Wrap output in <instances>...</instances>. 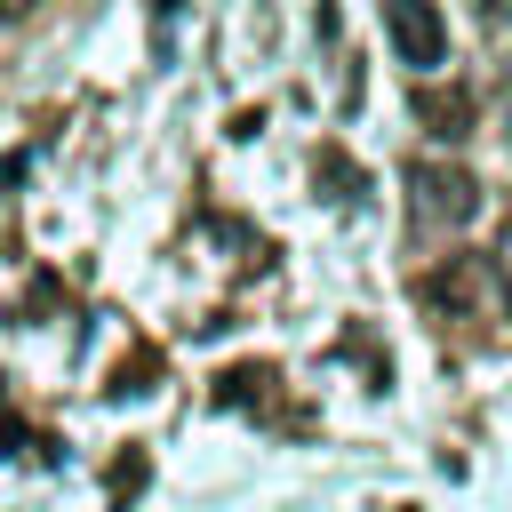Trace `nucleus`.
Wrapping results in <instances>:
<instances>
[{"label":"nucleus","instance_id":"f257e3e1","mask_svg":"<svg viewBox=\"0 0 512 512\" xmlns=\"http://www.w3.org/2000/svg\"><path fill=\"white\" fill-rule=\"evenodd\" d=\"M408 224H424V232H456V224H472V208H480V184H472V168H456V160H408Z\"/></svg>","mask_w":512,"mask_h":512},{"label":"nucleus","instance_id":"f03ea898","mask_svg":"<svg viewBox=\"0 0 512 512\" xmlns=\"http://www.w3.org/2000/svg\"><path fill=\"white\" fill-rule=\"evenodd\" d=\"M488 280H496V272H488L480 256H448V264L416 272V304H424V312H440V320H480Z\"/></svg>","mask_w":512,"mask_h":512},{"label":"nucleus","instance_id":"7ed1b4c3","mask_svg":"<svg viewBox=\"0 0 512 512\" xmlns=\"http://www.w3.org/2000/svg\"><path fill=\"white\" fill-rule=\"evenodd\" d=\"M384 32H392V48H400V64L416 80H432L448 64V24H440L432 0H384Z\"/></svg>","mask_w":512,"mask_h":512},{"label":"nucleus","instance_id":"20e7f679","mask_svg":"<svg viewBox=\"0 0 512 512\" xmlns=\"http://www.w3.org/2000/svg\"><path fill=\"white\" fill-rule=\"evenodd\" d=\"M408 104H416V128H432L440 144H464V136H472V96H464L456 80H440V72H432V80H416V96H408Z\"/></svg>","mask_w":512,"mask_h":512},{"label":"nucleus","instance_id":"39448f33","mask_svg":"<svg viewBox=\"0 0 512 512\" xmlns=\"http://www.w3.org/2000/svg\"><path fill=\"white\" fill-rule=\"evenodd\" d=\"M256 384H272V376H264V368H232V376H216V400L248 408V400H256Z\"/></svg>","mask_w":512,"mask_h":512},{"label":"nucleus","instance_id":"423d86ee","mask_svg":"<svg viewBox=\"0 0 512 512\" xmlns=\"http://www.w3.org/2000/svg\"><path fill=\"white\" fill-rule=\"evenodd\" d=\"M488 272H496V288L512 296V216L496 224V248H488Z\"/></svg>","mask_w":512,"mask_h":512},{"label":"nucleus","instance_id":"0eeeda50","mask_svg":"<svg viewBox=\"0 0 512 512\" xmlns=\"http://www.w3.org/2000/svg\"><path fill=\"white\" fill-rule=\"evenodd\" d=\"M136 480H144V456H120V464H112V488H120V496H136Z\"/></svg>","mask_w":512,"mask_h":512},{"label":"nucleus","instance_id":"6e6552de","mask_svg":"<svg viewBox=\"0 0 512 512\" xmlns=\"http://www.w3.org/2000/svg\"><path fill=\"white\" fill-rule=\"evenodd\" d=\"M32 8H40V0H0V24H24Z\"/></svg>","mask_w":512,"mask_h":512},{"label":"nucleus","instance_id":"1a4fd4ad","mask_svg":"<svg viewBox=\"0 0 512 512\" xmlns=\"http://www.w3.org/2000/svg\"><path fill=\"white\" fill-rule=\"evenodd\" d=\"M0 456H16V416L0 408Z\"/></svg>","mask_w":512,"mask_h":512},{"label":"nucleus","instance_id":"9d476101","mask_svg":"<svg viewBox=\"0 0 512 512\" xmlns=\"http://www.w3.org/2000/svg\"><path fill=\"white\" fill-rule=\"evenodd\" d=\"M472 8H488V16H504V8H512V0H472Z\"/></svg>","mask_w":512,"mask_h":512}]
</instances>
